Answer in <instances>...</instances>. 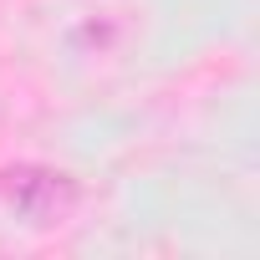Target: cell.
Listing matches in <instances>:
<instances>
[{"instance_id": "obj_1", "label": "cell", "mask_w": 260, "mask_h": 260, "mask_svg": "<svg viewBox=\"0 0 260 260\" xmlns=\"http://www.w3.org/2000/svg\"><path fill=\"white\" fill-rule=\"evenodd\" d=\"M0 194H6L26 219L56 224L77 204V179L61 174V169H46V164H16V169L0 174Z\"/></svg>"}]
</instances>
